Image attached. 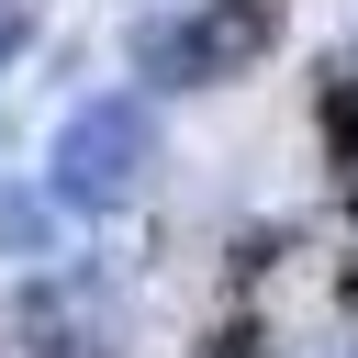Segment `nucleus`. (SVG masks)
Segmentation results:
<instances>
[{
  "label": "nucleus",
  "instance_id": "f257e3e1",
  "mask_svg": "<svg viewBox=\"0 0 358 358\" xmlns=\"http://www.w3.org/2000/svg\"><path fill=\"white\" fill-rule=\"evenodd\" d=\"M145 168H157V101H145V90H101V101H78V112L56 123L45 190H56L67 213H112V201L145 190Z\"/></svg>",
  "mask_w": 358,
  "mask_h": 358
},
{
  "label": "nucleus",
  "instance_id": "f03ea898",
  "mask_svg": "<svg viewBox=\"0 0 358 358\" xmlns=\"http://www.w3.org/2000/svg\"><path fill=\"white\" fill-rule=\"evenodd\" d=\"M268 45H280L268 0H190V11H145L134 22V78H157V90H224Z\"/></svg>",
  "mask_w": 358,
  "mask_h": 358
},
{
  "label": "nucleus",
  "instance_id": "7ed1b4c3",
  "mask_svg": "<svg viewBox=\"0 0 358 358\" xmlns=\"http://www.w3.org/2000/svg\"><path fill=\"white\" fill-rule=\"evenodd\" d=\"M324 157L358 168V78H324Z\"/></svg>",
  "mask_w": 358,
  "mask_h": 358
},
{
  "label": "nucleus",
  "instance_id": "20e7f679",
  "mask_svg": "<svg viewBox=\"0 0 358 358\" xmlns=\"http://www.w3.org/2000/svg\"><path fill=\"white\" fill-rule=\"evenodd\" d=\"M45 235H56V213H45V201H22V190H11V201H0V257H34V246H45Z\"/></svg>",
  "mask_w": 358,
  "mask_h": 358
},
{
  "label": "nucleus",
  "instance_id": "39448f33",
  "mask_svg": "<svg viewBox=\"0 0 358 358\" xmlns=\"http://www.w3.org/2000/svg\"><path fill=\"white\" fill-rule=\"evenodd\" d=\"M224 358H268V347H224Z\"/></svg>",
  "mask_w": 358,
  "mask_h": 358
},
{
  "label": "nucleus",
  "instance_id": "423d86ee",
  "mask_svg": "<svg viewBox=\"0 0 358 358\" xmlns=\"http://www.w3.org/2000/svg\"><path fill=\"white\" fill-rule=\"evenodd\" d=\"M0 11H34V0H0Z\"/></svg>",
  "mask_w": 358,
  "mask_h": 358
},
{
  "label": "nucleus",
  "instance_id": "0eeeda50",
  "mask_svg": "<svg viewBox=\"0 0 358 358\" xmlns=\"http://www.w3.org/2000/svg\"><path fill=\"white\" fill-rule=\"evenodd\" d=\"M347 201H358V190H347Z\"/></svg>",
  "mask_w": 358,
  "mask_h": 358
}]
</instances>
